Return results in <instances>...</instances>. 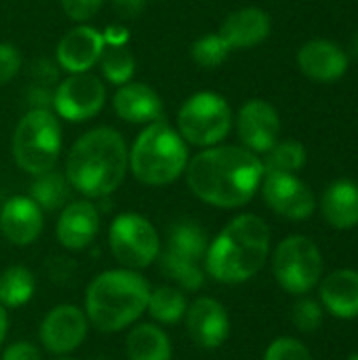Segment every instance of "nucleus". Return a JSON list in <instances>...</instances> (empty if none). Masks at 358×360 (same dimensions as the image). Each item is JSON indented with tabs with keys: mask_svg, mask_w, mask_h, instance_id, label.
Masks as SVG:
<instances>
[{
	"mask_svg": "<svg viewBox=\"0 0 358 360\" xmlns=\"http://www.w3.org/2000/svg\"><path fill=\"white\" fill-rule=\"evenodd\" d=\"M264 179L262 160L247 148L213 146L198 152L186 167V181L196 198L219 209L247 205Z\"/></svg>",
	"mask_w": 358,
	"mask_h": 360,
	"instance_id": "nucleus-1",
	"label": "nucleus"
},
{
	"mask_svg": "<svg viewBox=\"0 0 358 360\" xmlns=\"http://www.w3.org/2000/svg\"><path fill=\"white\" fill-rule=\"evenodd\" d=\"M129 169V150L120 133L112 127H97L84 133L70 150L65 177L70 186L87 198L112 194Z\"/></svg>",
	"mask_w": 358,
	"mask_h": 360,
	"instance_id": "nucleus-2",
	"label": "nucleus"
},
{
	"mask_svg": "<svg viewBox=\"0 0 358 360\" xmlns=\"http://www.w3.org/2000/svg\"><path fill=\"white\" fill-rule=\"evenodd\" d=\"M270 253V228L251 213L234 217L205 253V270L224 285H238L253 278Z\"/></svg>",
	"mask_w": 358,
	"mask_h": 360,
	"instance_id": "nucleus-3",
	"label": "nucleus"
},
{
	"mask_svg": "<svg viewBox=\"0 0 358 360\" xmlns=\"http://www.w3.org/2000/svg\"><path fill=\"white\" fill-rule=\"evenodd\" d=\"M150 285L137 270H108L95 276L87 289V319L101 333L131 327L148 308Z\"/></svg>",
	"mask_w": 358,
	"mask_h": 360,
	"instance_id": "nucleus-4",
	"label": "nucleus"
},
{
	"mask_svg": "<svg viewBox=\"0 0 358 360\" xmlns=\"http://www.w3.org/2000/svg\"><path fill=\"white\" fill-rule=\"evenodd\" d=\"M188 167V146L167 122L148 124L129 152V169L146 186H167Z\"/></svg>",
	"mask_w": 358,
	"mask_h": 360,
	"instance_id": "nucleus-5",
	"label": "nucleus"
},
{
	"mask_svg": "<svg viewBox=\"0 0 358 360\" xmlns=\"http://www.w3.org/2000/svg\"><path fill=\"white\" fill-rule=\"evenodd\" d=\"M61 152V127L46 108H32L17 122L13 133V158L19 169L40 175L55 169Z\"/></svg>",
	"mask_w": 358,
	"mask_h": 360,
	"instance_id": "nucleus-6",
	"label": "nucleus"
},
{
	"mask_svg": "<svg viewBox=\"0 0 358 360\" xmlns=\"http://www.w3.org/2000/svg\"><path fill=\"white\" fill-rule=\"evenodd\" d=\"M209 247L207 232L192 219L173 224L167 232V247L160 255V270L167 278L186 291H198L205 285V259Z\"/></svg>",
	"mask_w": 358,
	"mask_h": 360,
	"instance_id": "nucleus-7",
	"label": "nucleus"
},
{
	"mask_svg": "<svg viewBox=\"0 0 358 360\" xmlns=\"http://www.w3.org/2000/svg\"><path fill=\"white\" fill-rule=\"evenodd\" d=\"M177 129L184 141L198 148H213L228 137L232 129V110L222 95L200 91L179 108Z\"/></svg>",
	"mask_w": 358,
	"mask_h": 360,
	"instance_id": "nucleus-8",
	"label": "nucleus"
},
{
	"mask_svg": "<svg viewBox=\"0 0 358 360\" xmlns=\"http://www.w3.org/2000/svg\"><path fill=\"white\" fill-rule=\"evenodd\" d=\"M276 283L293 295H306L317 287L323 274V255L306 236L285 238L272 257Z\"/></svg>",
	"mask_w": 358,
	"mask_h": 360,
	"instance_id": "nucleus-9",
	"label": "nucleus"
},
{
	"mask_svg": "<svg viewBox=\"0 0 358 360\" xmlns=\"http://www.w3.org/2000/svg\"><path fill=\"white\" fill-rule=\"evenodd\" d=\"M110 249L120 266L141 270L158 257L160 238L143 215L122 213L110 226Z\"/></svg>",
	"mask_w": 358,
	"mask_h": 360,
	"instance_id": "nucleus-10",
	"label": "nucleus"
},
{
	"mask_svg": "<svg viewBox=\"0 0 358 360\" xmlns=\"http://www.w3.org/2000/svg\"><path fill=\"white\" fill-rule=\"evenodd\" d=\"M103 103L106 86L89 72L70 74L53 95L55 112L70 122H82L97 116L103 110Z\"/></svg>",
	"mask_w": 358,
	"mask_h": 360,
	"instance_id": "nucleus-11",
	"label": "nucleus"
},
{
	"mask_svg": "<svg viewBox=\"0 0 358 360\" xmlns=\"http://www.w3.org/2000/svg\"><path fill=\"white\" fill-rule=\"evenodd\" d=\"M262 192L266 205L287 219L302 221L314 211L312 190L293 173H264Z\"/></svg>",
	"mask_w": 358,
	"mask_h": 360,
	"instance_id": "nucleus-12",
	"label": "nucleus"
},
{
	"mask_svg": "<svg viewBox=\"0 0 358 360\" xmlns=\"http://www.w3.org/2000/svg\"><path fill=\"white\" fill-rule=\"evenodd\" d=\"M89 319L87 314L70 304L53 308L40 325V342L53 354L74 352L87 338Z\"/></svg>",
	"mask_w": 358,
	"mask_h": 360,
	"instance_id": "nucleus-13",
	"label": "nucleus"
},
{
	"mask_svg": "<svg viewBox=\"0 0 358 360\" xmlns=\"http://www.w3.org/2000/svg\"><path fill=\"white\" fill-rule=\"evenodd\" d=\"M238 137L253 154H266L281 135V118L276 110L264 99L247 101L238 112Z\"/></svg>",
	"mask_w": 358,
	"mask_h": 360,
	"instance_id": "nucleus-14",
	"label": "nucleus"
},
{
	"mask_svg": "<svg viewBox=\"0 0 358 360\" xmlns=\"http://www.w3.org/2000/svg\"><path fill=\"white\" fill-rule=\"evenodd\" d=\"M186 327L190 340L205 350H217L230 335V319L226 308L211 297H198L186 310Z\"/></svg>",
	"mask_w": 358,
	"mask_h": 360,
	"instance_id": "nucleus-15",
	"label": "nucleus"
},
{
	"mask_svg": "<svg viewBox=\"0 0 358 360\" xmlns=\"http://www.w3.org/2000/svg\"><path fill=\"white\" fill-rule=\"evenodd\" d=\"M103 46L106 40L99 30L91 25H78L59 40L57 63L70 74L89 72L95 63H99Z\"/></svg>",
	"mask_w": 358,
	"mask_h": 360,
	"instance_id": "nucleus-16",
	"label": "nucleus"
},
{
	"mask_svg": "<svg viewBox=\"0 0 358 360\" xmlns=\"http://www.w3.org/2000/svg\"><path fill=\"white\" fill-rule=\"evenodd\" d=\"M42 226V209L30 196H13L0 209V232L17 247L32 245L40 236Z\"/></svg>",
	"mask_w": 358,
	"mask_h": 360,
	"instance_id": "nucleus-17",
	"label": "nucleus"
},
{
	"mask_svg": "<svg viewBox=\"0 0 358 360\" xmlns=\"http://www.w3.org/2000/svg\"><path fill=\"white\" fill-rule=\"evenodd\" d=\"M99 232V211L89 200H74L63 207L57 219V240L72 251L89 247Z\"/></svg>",
	"mask_w": 358,
	"mask_h": 360,
	"instance_id": "nucleus-18",
	"label": "nucleus"
},
{
	"mask_svg": "<svg viewBox=\"0 0 358 360\" xmlns=\"http://www.w3.org/2000/svg\"><path fill=\"white\" fill-rule=\"evenodd\" d=\"M114 110L116 114L133 124H152L162 120V101L158 93L143 82H127L114 93Z\"/></svg>",
	"mask_w": 358,
	"mask_h": 360,
	"instance_id": "nucleus-19",
	"label": "nucleus"
},
{
	"mask_svg": "<svg viewBox=\"0 0 358 360\" xmlns=\"http://www.w3.org/2000/svg\"><path fill=\"white\" fill-rule=\"evenodd\" d=\"M300 70L319 82H331L346 74L348 57L346 53L329 40H310L298 53Z\"/></svg>",
	"mask_w": 358,
	"mask_h": 360,
	"instance_id": "nucleus-20",
	"label": "nucleus"
},
{
	"mask_svg": "<svg viewBox=\"0 0 358 360\" xmlns=\"http://www.w3.org/2000/svg\"><path fill=\"white\" fill-rule=\"evenodd\" d=\"M217 34L230 44V49H249L268 38L270 17L262 8L247 6L230 13Z\"/></svg>",
	"mask_w": 358,
	"mask_h": 360,
	"instance_id": "nucleus-21",
	"label": "nucleus"
},
{
	"mask_svg": "<svg viewBox=\"0 0 358 360\" xmlns=\"http://www.w3.org/2000/svg\"><path fill=\"white\" fill-rule=\"evenodd\" d=\"M323 306L338 319L350 321L358 316V272L335 270L321 287Z\"/></svg>",
	"mask_w": 358,
	"mask_h": 360,
	"instance_id": "nucleus-22",
	"label": "nucleus"
},
{
	"mask_svg": "<svg viewBox=\"0 0 358 360\" xmlns=\"http://www.w3.org/2000/svg\"><path fill=\"white\" fill-rule=\"evenodd\" d=\"M325 219L338 230H350L358 226V186L350 179L331 184L321 202Z\"/></svg>",
	"mask_w": 358,
	"mask_h": 360,
	"instance_id": "nucleus-23",
	"label": "nucleus"
},
{
	"mask_svg": "<svg viewBox=\"0 0 358 360\" xmlns=\"http://www.w3.org/2000/svg\"><path fill=\"white\" fill-rule=\"evenodd\" d=\"M129 360H171L173 344L156 325H139L127 338Z\"/></svg>",
	"mask_w": 358,
	"mask_h": 360,
	"instance_id": "nucleus-24",
	"label": "nucleus"
},
{
	"mask_svg": "<svg viewBox=\"0 0 358 360\" xmlns=\"http://www.w3.org/2000/svg\"><path fill=\"white\" fill-rule=\"evenodd\" d=\"M106 46L103 53L99 57V65L103 76L112 82V84H127L131 82L133 74H135V57L129 51V46L124 42H120V38H110L103 34Z\"/></svg>",
	"mask_w": 358,
	"mask_h": 360,
	"instance_id": "nucleus-25",
	"label": "nucleus"
},
{
	"mask_svg": "<svg viewBox=\"0 0 358 360\" xmlns=\"http://www.w3.org/2000/svg\"><path fill=\"white\" fill-rule=\"evenodd\" d=\"M36 291V278L25 266H11L0 274V306H25Z\"/></svg>",
	"mask_w": 358,
	"mask_h": 360,
	"instance_id": "nucleus-26",
	"label": "nucleus"
},
{
	"mask_svg": "<svg viewBox=\"0 0 358 360\" xmlns=\"http://www.w3.org/2000/svg\"><path fill=\"white\" fill-rule=\"evenodd\" d=\"M34 184L30 188V198L44 211H57L68 202L70 181L55 169L34 175Z\"/></svg>",
	"mask_w": 358,
	"mask_h": 360,
	"instance_id": "nucleus-27",
	"label": "nucleus"
},
{
	"mask_svg": "<svg viewBox=\"0 0 358 360\" xmlns=\"http://www.w3.org/2000/svg\"><path fill=\"white\" fill-rule=\"evenodd\" d=\"M146 310L154 321H158L162 325H175L186 316L188 302H186L184 291L173 289V287H158V289L150 291Z\"/></svg>",
	"mask_w": 358,
	"mask_h": 360,
	"instance_id": "nucleus-28",
	"label": "nucleus"
},
{
	"mask_svg": "<svg viewBox=\"0 0 358 360\" xmlns=\"http://www.w3.org/2000/svg\"><path fill=\"white\" fill-rule=\"evenodd\" d=\"M264 173H298L306 165V150L298 141H276L262 160Z\"/></svg>",
	"mask_w": 358,
	"mask_h": 360,
	"instance_id": "nucleus-29",
	"label": "nucleus"
},
{
	"mask_svg": "<svg viewBox=\"0 0 358 360\" xmlns=\"http://www.w3.org/2000/svg\"><path fill=\"white\" fill-rule=\"evenodd\" d=\"M230 44L219 36V34H207L200 36L194 44H192V59L198 68L205 70H213L217 65H222L228 55H230Z\"/></svg>",
	"mask_w": 358,
	"mask_h": 360,
	"instance_id": "nucleus-30",
	"label": "nucleus"
},
{
	"mask_svg": "<svg viewBox=\"0 0 358 360\" xmlns=\"http://www.w3.org/2000/svg\"><path fill=\"white\" fill-rule=\"evenodd\" d=\"M264 360H312V354L302 342L293 338H279L268 346Z\"/></svg>",
	"mask_w": 358,
	"mask_h": 360,
	"instance_id": "nucleus-31",
	"label": "nucleus"
},
{
	"mask_svg": "<svg viewBox=\"0 0 358 360\" xmlns=\"http://www.w3.org/2000/svg\"><path fill=\"white\" fill-rule=\"evenodd\" d=\"M293 325L300 331H317L323 325V308L314 300H300L293 306Z\"/></svg>",
	"mask_w": 358,
	"mask_h": 360,
	"instance_id": "nucleus-32",
	"label": "nucleus"
},
{
	"mask_svg": "<svg viewBox=\"0 0 358 360\" xmlns=\"http://www.w3.org/2000/svg\"><path fill=\"white\" fill-rule=\"evenodd\" d=\"M21 68V55L19 51L8 44V42H0V86L11 82Z\"/></svg>",
	"mask_w": 358,
	"mask_h": 360,
	"instance_id": "nucleus-33",
	"label": "nucleus"
},
{
	"mask_svg": "<svg viewBox=\"0 0 358 360\" xmlns=\"http://www.w3.org/2000/svg\"><path fill=\"white\" fill-rule=\"evenodd\" d=\"M106 0H61L63 13L74 21H89L95 17Z\"/></svg>",
	"mask_w": 358,
	"mask_h": 360,
	"instance_id": "nucleus-34",
	"label": "nucleus"
},
{
	"mask_svg": "<svg viewBox=\"0 0 358 360\" xmlns=\"http://www.w3.org/2000/svg\"><path fill=\"white\" fill-rule=\"evenodd\" d=\"M2 360H40V352L32 342H15L6 346Z\"/></svg>",
	"mask_w": 358,
	"mask_h": 360,
	"instance_id": "nucleus-35",
	"label": "nucleus"
},
{
	"mask_svg": "<svg viewBox=\"0 0 358 360\" xmlns=\"http://www.w3.org/2000/svg\"><path fill=\"white\" fill-rule=\"evenodd\" d=\"M114 13L122 19H137L143 8H146V0H112Z\"/></svg>",
	"mask_w": 358,
	"mask_h": 360,
	"instance_id": "nucleus-36",
	"label": "nucleus"
},
{
	"mask_svg": "<svg viewBox=\"0 0 358 360\" xmlns=\"http://www.w3.org/2000/svg\"><path fill=\"white\" fill-rule=\"evenodd\" d=\"M6 329H8V319H6V312H4V306H0V346L6 338Z\"/></svg>",
	"mask_w": 358,
	"mask_h": 360,
	"instance_id": "nucleus-37",
	"label": "nucleus"
},
{
	"mask_svg": "<svg viewBox=\"0 0 358 360\" xmlns=\"http://www.w3.org/2000/svg\"><path fill=\"white\" fill-rule=\"evenodd\" d=\"M352 51H354V55H358V36L354 38V42H352Z\"/></svg>",
	"mask_w": 358,
	"mask_h": 360,
	"instance_id": "nucleus-38",
	"label": "nucleus"
},
{
	"mask_svg": "<svg viewBox=\"0 0 358 360\" xmlns=\"http://www.w3.org/2000/svg\"><path fill=\"white\" fill-rule=\"evenodd\" d=\"M348 360H358V354H354V356H350V359Z\"/></svg>",
	"mask_w": 358,
	"mask_h": 360,
	"instance_id": "nucleus-39",
	"label": "nucleus"
},
{
	"mask_svg": "<svg viewBox=\"0 0 358 360\" xmlns=\"http://www.w3.org/2000/svg\"><path fill=\"white\" fill-rule=\"evenodd\" d=\"M57 360H74V359H57Z\"/></svg>",
	"mask_w": 358,
	"mask_h": 360,
	"instance_id": "nucleus-40",
	"label": "nucleus"
}]
</instances>
